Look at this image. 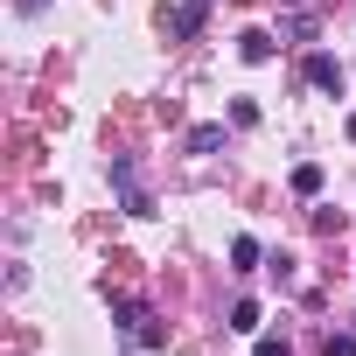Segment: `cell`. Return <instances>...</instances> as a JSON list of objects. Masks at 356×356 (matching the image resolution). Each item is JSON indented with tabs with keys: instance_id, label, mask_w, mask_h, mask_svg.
I'll use <instances>...</instances> for the list:
<instances>
[{
	"instance_id": "obj_2",
	"label": "cell",
	"mask_w": 356,
	"mask_h": 356,
	"mask_svg": "<svg viewBox=\"0 0 356 356\" xmlns=\"http://www.w3.org/2000/svg\"><path fill=\"white\" fill-rule=\"evenodd\" d=\"M119 328H126V342H140V349H161V342H168V328H161L147 307H119Z\"/></svg>"
},
{
	"instance_id": "obj_1",
	"label": "cell",
	"mask_w": 356,
	"mask_h": 356,
	"mask_svg": "<svg viewBox=\"0 0 356 356\" xmlns=\"http://www.w3.org/2000/svg\"><path fill=\"white\" fill-rule=\"evenodd\" d=\"M112 189L126 196V217H154V196H147V182H140L133 161H112Z\"/></svg>"
},
{
	"instance_id": "obj_11",
	"label": "cell",
	"mask_w": 356,
	"mask_h": 356,
	"mask_svg": "<svg viewBox=\"0 0 356 356\" xmlns=\"http://www.w3.org/2000/svg\"><path fill=\"white\" fill-rule=\"evenodd\" d=\"M259 356H293V349H286V335H266V342H259Z\"/></svg>"
},
{
	"instance_id": "obj_6",
	"label": "cell",
	"mask_w": 356,
	"mask_h": 356,
	"mask_svg": "<svg viewBox=\"0 0 356 356\" xmlns=\"http://www.w3.org/2000/svg\"><path fill=\"white\" fill-rule=\"evenodd\" d=\"M231 266L252 273V266H259V238H238V245H231Z\"/></svg>"
},
{
	"instance_id": "obj_5",
	"label": "cell",
	"mask_w": 356,
	"mask_h": 356,
	"mask_svg": "<svg viewBox=\"0 0 356 356\" xmlns=\"http://www.w3.org/2000/svg\"><path fill=\"white\" fill-rule=\"evenodd\" d=\"M238 56H245V63H266V56H273V35H266V29H245V35H238Z\"/></svg>"
},
{
	"instance_id": "obj_4",
	"label": "cell",
	"mask_w": 356,
	"mask_h": 356,
	"mask_svg": "<svg viewBox=\"0 0 356 356\" xmlns=\"http://www.w3.org/2000/svg\"><path fill=\"white\" fill-rule=\"evenodd\" d=\"M307 84H321V91H342V63L314 49V56H307Z\"/></svg>"
},
{
	"instance_id": "obj_3",
	"label": "cell",
	"mask_w": 356,
	"mask_h": 356,
	"mask_svg": "<svg viewBox=\"0 0 356 356\" xmlns=\"http://www.w3.org/2000/svg\"><path fill=\"white\" fill-rule=\"evenodd\" d=\"M203 15H210V0H182V8L168 15V35H196V29H203Z\"/></svg>"
},
{
	"instance_id": "obj_9",
	"label": "cell",
	"mask_w": 356,
	"mask_h": 356,
	"mask_svg": "<svg viewBox=\"0 0 356 356\" xmlns=\"http://www.w3.org/2000/svg\"><path fill=\"white\" fill-rule=\"evenodd\" d=\"M231 328H238V335H252V328H259V307H252V300H238V307H231Z\"/></svg>"
},
{
	"instance_id": "obj_7",
	"label": "cell",
	"mask_w": 356,
	"mask_h": 356,
	"mask_svg": "<svg viewBox=\"0 0 356 356\" xmlns=\"http://www.w3.org/2000/svg\"><path fill=\"white\" fill-rule=\"evenodd\" d=\"M293 189H300V196H314V189H321V168H314V161H300V168H293Z\"/></svg>"
},
{
	"instance_id": "obj_10",
	"label": "cell",
	"mask_w": 356,
	"mask_h": 356,
	"mask_svg": "<svg viewBox=\"0 0 356 356\" xmlns=\"http://www.w3.org/2000/svg\"><path fill=\"white\" fill-rule=\"evenodd\" d=\"M328 356H356V335H328Z\"/></svg>"
},
{
	"instance_id": "obj_8",
	"label": "cell",
	"mask_w": 356,
	"mask_h": 356,
	"mask_svg": "<svg viewBox=\"0 0 356 356\" xmlns=\"http://www.w3.org/2000/svg\"><path fill=\"white\" fill-rule=\"evenodd\" d=\"M217 140H224V126H196V133H189V154H210Z\"/></svg>"
},
{
	"instance_id": "obj_12",
	"label": "cell",
	"mask_w": 356,
	"mask_h": 356,
	"mask_svg": "<svg viewBox=\"0 0 356 356\" xmlns=\"http://www.w3.org/2000/svg\"><path fill=\"white\" fill-rule=\"evenodd\" d=\"M349 133H356V119H349Z\"/></svg>"
}]
</instances>
